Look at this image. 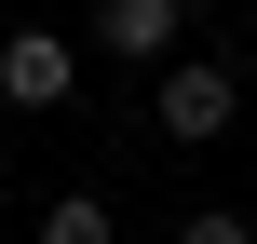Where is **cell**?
Here are the masks:
<instances>
[{
    "instance_id": "cell-2",
    "label": "cell",
    "mask_w": 257,
    "mask_h": 244,
    "mask_svg": "<svg viewBox=\"0 0 257 244\" xmlns=\"http://www.w3.org/2000/svg\"><path fill=\"white\" fill-rule=\"evenodd\" d=\"M95 54H108V68H149V82H163V68L190 54V0H95Z\"/></svg>"
},
{
    "instance_id": "cell-3",
    "label": "cell",
    "mask_w": 257,
    "mask_h": 244,
    "mask_svg": "<svg viewBox=\"0 0 257 244\" xmlns=\"http://www.w3.org/2000/svg\"><path fill=\"white\" fill-rule=\"evenodd\" d=\"M68 95H81V41L14 27V41H0V109H68Z\"/></svg>"
},
{
    "instance_id": "cell-5",
    "label": "cell",
    "mask_w": 257,
    "mask_h": 244,
    "mask_svg": "<svg viewBox=\"0 0 257 244\" xmlns=\"http://www.w3.org/2000/svg\"><path fill=\"white\" fill-rule=\"evenodd\" d=\"M176 244H257V217H230V204H203V217H176Z\"/></svg>"
},
{
    "instance_id": "cell-1",
    "label": "cell",
    "mask_w": 257,
    "mask_h": 244,
    "mask_svg": "<svg viewBox=\"0 0 257 244\" xmlns=\"http://www.w3.org/2000/svg\"><path fill=\"white\" fill-rule=\"evenodd\" d=\"M149 122H163V136H176V149H217V136H230V122H244V82H230V68H217V54H176V68H163V82H149Z\"/></svg>"
},
{
    "instance_id": "cell-4",
    "label": "cell",
    "mask_w": 257,
    "mask_h": 244,
    "mask_svg": "<svg viewBox=\"0 0 257 244\" xmlns=\"http://www.w3.org/2000/svg\"><path fill=\"white\" fill-rule=\"evenodd\" d=\"M41 244H122L108 190H54V204H41Z\"/></svg>"
}]
</instances>
